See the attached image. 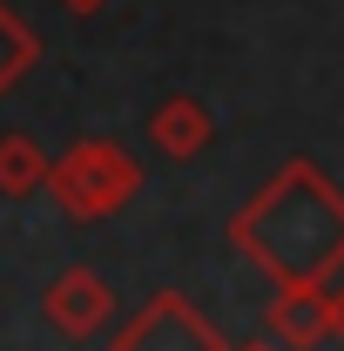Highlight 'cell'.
<instances>
[{
    "label": "cell",
    "instance_id": "1",
    "mask_svg": "<svg viewBox=\"0 0 344 351\" xmlns=\"http://www.w3.org/2000/svg\"><path fill=\"white\" fill-rule=\"evenodd\" d=\"M230 243L257 263L277 291L331 284L344 270V189L317 162L297 156L230 217Z\"/></svg>",
    "mask_w": 344,
    "mask_h": 351
},
{
    "label": "cell",
    "instance_id": "2",
    "mask_svg": "<svg viewBox=\"0 0 344 351\" xmlns=\"http://www.w3.org/2000/svg\"><path fill=\"white\" fill-rule=\"evenodd\" d=\"M135 182H142V169H135L115 142L95 135V142H75V149L54 156L47 196H54L75 223H101V217H115V210L135 196Z\"/></svg>",
    "mask_w": 344,
    "mask_h": 351
},
{
    "label": "cell",
    "instance_id": "3",
    "mask_svg": "<svg viewBox=\"0 0 344 351\" xmlns=\"http://www.w3.org/2000/svg\"><path fill=\"white\" fill-rule=\"evenodd\" d=\"M108 351H236V345H230L182 291H156V298L115 331Z\"/></svg>",
    "mask_w": 344,
    "mask_h": 351
},
{
    "label": "cell",
    "instance_id": "4",
    "mask_svg": "<svg viewBox=\"0 0 344 351\" xmlns=\"http://www.w3.org/2000/svg\"><path fill=\"white\" fill-rule=\"evenodd\" d=\"M47 324L61 331V338H95L108 317H115V291H108V277L101 270H61L54 284H47Z\"/></svg>",
    "mask_w": 344,
    "mask_h": 351
},
{
    "label": "cell",
    "instance_id": "5",
    "mask_svg": "<svg viewBox=\"0 0 344 351\" xmlns=\"http://www.w3.org/2000/svg\"><path fill=\"white\" fill-rule=\"evenodd\" d=\"M270 338L291 351L331 345V284H291L270 298Z\"/></svg>",
    "mask_w": 344,
    "mask_h": 351
},
{
    "label": "cell",
    "instance_id": "6",
    "mask_svg": "<svg viewBox=\"0 0 344 351\" xmlns=\"http://www.w3.org/2000/svg\"><path fill=\"white\" fill-rule=\"evenodd\" d=\"M149 135H156V149H162V156L189 162V156L210 142V108H203L196 95H169V101L149 115Z\"/></svg>",
    "mask_w": 344,
    "mask_h": 351
},
{
    "label": "cell",
    "instance_id": "7",
    "mask_svg": "<svg viewBox=\"0 0 344 351\" xmlns=\"http://www.w3.org/2000/svg\"><path fill=\"white\" fill-rule=\"evenodd\" d=\"M54 176V156H41L34 135H0V196H34Z\"/></svg>",
    "mask_w": 344,
    "mask_h": 351
},
{
    "label": "cell",
    "instance_id": "8",
    "mask_svg": "<svg viewBox=\"0 0 344 351\" xmlns=\"http://www.w3.org/2000/svg\"><path fill=\"white\" fill-rule=\"evenodd\" d=\"M34 61H41V34H34V27H27V21H21V14L0 0V95L21 82Z\"/></svg>",
    "mask_w": 344,
    "mask_h": 351
},
{
    "label": "cell",
    "instance_id": "9",
    "mask_svg": "<svg viewBox=\"0 0 344 351\" xmlns=\"http://www.w3.org/2000/svg\"><path fill=\"white\" fill-rule=\"evenodd\" d=\"M331 345H344V284H331Z\"/></svg>",
    "mask_w": 344,
    "mask_h": 351
},
{
    "label": "cell",
    "instance_id": "10",
    "mask_svg": "<svg viewBox=\"0 0 344 351\" xmlns=\"http://www.w3.org/2000/svg\"><path fill=\"white\" fill-rule=\"evenodd\" d=\"M68 7H75V14H95V7H101V0H68Z\"/></svg>",
    "mask_w": 344,
    "mask_h": 351
},
{
    "label": "cell",
    "instance_id": "11",
    "mask_svg": "<svg viewBox=\"0 0 344 351\" xmlns=\"http://www.w3.org/2000/svg\"><path fill=\"white\" fill-rule=\"evenodd\" d=\"M236 351H270V345H236Z\"/></svg>",
    "mask_w": 344,
    "mask_h": 351
}]
</instances>
